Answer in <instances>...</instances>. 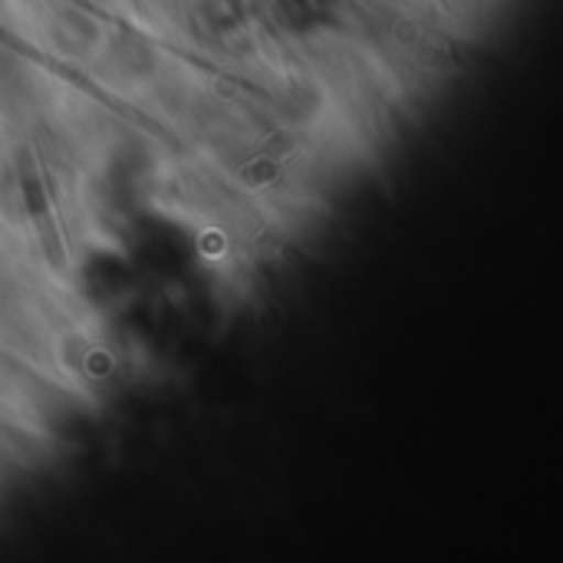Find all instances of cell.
Masks as SVG:
<instances>
[{
	"label": "cell",
	"mask_w": 563,
	"mask_h": 563,
	"mask_svg": "<svg viewBox=\"0 0 563 563\" xmlns=\"http://www.w3.org/2000/svg\"><path fill=\"white\" fill-rule=\"evenodd\" d=\"M20 172H23V191H26V201H30V214H33V221H36V231H40V238H43V247H46L49 261L59 267V264H66V247H63V241H59L53 211H49V205H46L43 181H40V175H36L33 155H23Z\"/></svg>",
	"instance_id": "obj_1"
}]
</instances>
